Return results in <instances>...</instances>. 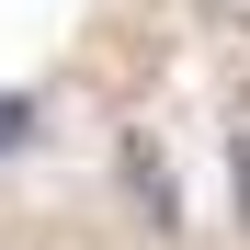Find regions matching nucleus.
Here are the masks:
<instances>
[{
    "label": "nucleus",
    "instance_id": "f257e3e1",
    "mask_svg": "<svg viewBox=\"0 0 250 250\" xmlns=\"http://www.w3.org/2000/svg\"><path fill=\"white\" fill-rule=\"evenodd\" d=\"M125 193H137L148 216H171V171H159V148H148V137H125Z\"/></svg>",
    "mask_w": 250,
    "mask_h": 250
},
{
    "label": "nucleus",
    "instance_id": "f03ea898",
    "mask_svg": "<svg viewBox=\"0 0 250 250\" xmlns=\"http://www.w3.org/2000/svg\"><path fill=\"white\" fill-rule=\"evenodd\" d=\"M23 148H34V103H23V91H0V159H23Z\"/></svg>",
    "mask_w": 250,
    "mask_h": 250
},
{
    "label": "nucleus",
    "instance_id": "7ed1b4c3",
    "mask_svg": "<svg viewBox=\"0 0 250 250\" xmlns=\"http://www.w3.org/2000/svg\"><path fill=\"white\" fill-rule=\"evenodd\" d=\"M228 182H239V216H250V137L228 148Z\"/></svg>",
    "mask_w": 250,
    "mask_h": 250
},
{
    "label": "nucleus",
    "instance_id": "20e7f679",
    "mask_svg": "<svg viewBox=\"0 0 250 250\" xmlns=\"http://www.w3.org/2000/svg\"><path fill=\"white\" fill-rule=\"evenodd\" d=\"M228 12H239V23H250V0H228Z\"/></svg>",
    "mask_w": 250,
    "mask_h": 250
}]
</instances>
